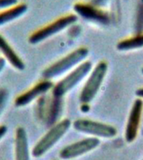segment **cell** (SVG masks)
I'll return each mask as SVG.
<instances>
[{
    "label": "cell",
    "mask_w": 143,
    "mask_h": 160,
    "mask_svg": "<svg viewBox=\"0 0 143 160\" xmlns=\"http://www.w3.org/2000/svg\"><path fill=\"white\" fill-rule=\"evenodd\" d=\"M141 1H142V2H143V0H141Z\"/></svg>",
    "instance_id": "obj_21"
},
{
    "label": "cell",
    "mask_w": 143,
    "mask_h": 160,
    "mask_svg": "<svg viewBox=\"0 0 143 160\" xmlns=\"http://www.w3.org/2000/svg\"><path fill=\"white\" fill-rule=\"evenodd\" d=\"M53 87H54V82L51 80L45 79V78L41 80L34 85H33L29 89L18 95L14 100L15 106L21 108L30 104L34 100L51 91Z\"/></svg>",
    "instance_id": "obj_8"
},
{
    "label": "cell",
    "mask_w": 143,
    "mask_h": 160,
    "mask_svg": "<svg viewBox=\"0 0 143 160\" xmlns=\"http://www.w3.org/2000/svg\"><path fill=\"white\" fill-rule=\"evenodd\" d=\"M73 128L76 131L94 138H111L116 136L117 130L114 126L88 118H79L73 122Z\"/></svg>",
    "instance_id": "obj_6"
},
{
    "label": "cell",
    "mask_w": 143,
    "mask_h": 160,
    "mask_svg": "<svg viewBox=\"0 0 143 160\" xmlns=\"http://www.w3.org/2000/svg\"><path fill=\"white\" fill-rule=\"evenodd\" d=\"M0 52H2L3 58L15 69L22 71L25 68V64L13 48L9 44L7 39L0 34Z\"/></svg>",
    "instance_id": "obj_11"
},
{
    "label": "cell",
    "mask_w": 143,
    "mask_h": 160,
    "mask_svg": "<svg viewBox=\"0 0 143 160\" xmlns=\"http://www.w3.org/2000/svg\"><path fill=\"white\" fill-rule=\"evenodd\" d=\"M107 70V62L102 60L98 62L90 71V75L80 92V101L81 103L88 104L92 102L104 82Z\"/></svg>",
    "instance_id": "obj_5"
},
{
    "label": "cell",
    "mask_w": 143,
    "mask_h": 160,
    "mask_svg": "<svg viewBox=\"0 0 143 160\" xmlns=\"http://www.w3.org/2000/svg\"><path fill=\"white\" fill-rule=\"evenodd\" d=\"M143 101L140 98L135 100L128 117L125 127V138L127 142H132L136 138L140 128V120L142 116Z\"/></svg>",
    "instance_id": "obj_9"
},
{
    "label": "cell",
    "mask_w": 143,
    "mask_h": 160,
    "mask_svg": "<svg viewBox=\"0 0 143 160\" xmlns=\"http://www.w3.org/2000/svg\"><path fill=\"white\" fill-rule=\"evenodd\" d=\"M15 160H30L29 145L24 128L18 127L15 131Z\"/></svg>",
    "instance_id": "obj_10"
},
{
    "label": "cell",
    "mask_w": 143,
    "mask_h": 160,
    "mask_svg": "<svg viewBox=\"0 0 143 160\" xmlns=\"http://www.w3.org/2000/svg\"><path fill=\"white\" fill-rule=\"evenodd\" d=\"M92 70V62L84 61L74 69L69 72L62 79L54 84L52 88L53 96L62 98L65 95L75 88Z\"/></svg>",
    "instance_id": "obj_2"
},
{
    "label": "cell",
    "mask_w": 143,
    "mask_h": 160,
    "mask_svg": "<svg viewBox=\"0 0 143 160\" xmlns=\"http://www.w3.org/2000/svg\"><path fill=\"white\" fill-rule=\"evenodd\" d=\"M71 124L72 123L70 119L65 118L52 126L33 148V156L34 158H40L45 155L65 136L71 127Z\"/></svg>",
    "instance_id": "obj_4"
},
{
    "label": "cell",
    "mask_w": 143,
    "mask_h": 160,
    "mask_svg": "<svg viewBox=\"0 0 143 160\" xmlns=\"http://www.w3.org/2000/svg\"><path fill=\"white\" fill-rule=\"evenodd\" d=\"M100 141L98 138L90 137L79 140L65 146L60 150V158L64 160L73 159L92 151L100 145Z\"/></svg>",
    "instance_id": "obj_7"
},
{
    "label": "cell",
    "mask_w": 143,
    "mask_h": 160,
    "mask_svg": "<svg viewBox=\"0 0 143 160\" xmlns=\"http://www.w3.org/2000/svg\"><path fill=\"white\" fill-rule=\"evenodd\" d=\"M28 11V5L24 2H18L12 7L0 11V27L19 18Z\"/></svg>",
    "instance_id": "obj_13"
},
{
    "label": "cell",
    "mask_w": 143,
    "mask_h": 160,
    "mask_svg": "<svg viewBox=\"0 0 143 160\" xmlns=\"http://www.w3.org/2000/svg\"><path fill=\"white\" fill-rule=\"evenodd\" d=\"M8 99V92L4 88H0V114L4 109L5 105Z\"/></svg>",
    "instance_id": "obj_15"
},
{
    "label": "cell",
    "mask_w": 143,
    "mask_h": 160,
    "mask_svg": "<svg viewBox=\"0 0 143 160\" xmlns=\"http://www.w3.org/2000/svg\"><path fill=\"white\" fill-rule=\"evenodd\" d=\"M116 48L120 51H130L141 48H143V33L120 40L116 45Z\"/></svg>",
    "instance_id": "obj_14"
},
{
    "label": "cell",
    "mask_w": 143,
    "mask_h": 160,
    "mask_svg": "<svg viewBox=\"0 0 143 160\" xmlns=\"http://www.w3.org/2000/svg\"><path fill=\"white\" fill-rule=\"evenodd\" d=\"M77 15L75 13H68L59 17L56 19L53 20L52 22H49L48 24L44 25L34 31L29 37V42L34 45L44 42L70 27L77 22Z\"/></svg>",
    "instance_id": "obj_3"
},
{
    "label": "cell",
    "mask_w": 143,
    "mask_h": 160,
    "mask_svg": "<svg viewBox=\"0 0 143 160\" xmlns=\"http://www.w3.org/2000/svg\"><path fill=\"white\" fill-rule=\"evenodd\" d=\"M7 132H8V128L6 125L4 124L0 125V140L4 137L5 134L7 133Z\"/></svg>",
    "instance_id": "obj_17"
},
{
    "label": "cell",
    "mask_w": 143,
    "mask_h": 160,
    "mask_svg": "<svg viewBox=\"0 0 143 160\" xmlns=\"http://www.w3.org/2000/svg\"><path fill=\"white\" fill-rule=\"evenodd\" d=\"M135 94L140 99H143V88H140L139 89H137L135 91Z\"/></svg>",
    "instance_id": "obj_19"
},
{
    "label": "cell",
    "mask_w": 143,
    "mask_h": 160,
    "mask_svg": "<svg viewBox=\"0 0 143 160\" xmlns=\"http://www.w3.org/2000/svg\"><path fill=\"white\" fill-rule=\"evenodd\" d=\"M141 72H142V73H143V68H142V69H141Z\"/></svg>",
    "instance_id": "obj_20"
},
{
    "label": "cell",
    "mask_w": 143,
    "mask_h": 160,
    "mask_svg": "<svg viewBox=\"0 0 143 160\" xmlns=\"http://www.w3.org/2000/svg\"><path fill=\"white\" fill-rule=\"evenodd\" d=\"M75 11L81 17L88 20L96 22H105L107 20L106 15L100 10L96 6L85 2H76L75 4Z\"/></svg>",
    "instance_id": "obj_12"
},
{
    "label": "cell",
    "mask_w": 143,
    "mask_h": 160,
    "mask_svg": "<svg viewBox=\"0 0 143 160\" xmlns=\"http://www.w3.org/2000/svg\"><path fill=\"white\" fill-rule=\"evenodd\" d=\"M18 0H0V11L17 4Z\"/></svg>",
    "instance_id": "obj_16"
},
{
    "label": "cell",
    "mask_w": 143,
    "mask_h": 160,
    "mask_svg": "<svg viewBox=\"0 0 143 160\" xmlns=\"http://www.w3.org/2000/svg\"><path fill=\"white\" fill-rule=\"evenodd\" d=\"M5 65H6V60L3 58H0V73L2 72V71L4 68Z\"/></svg>",
    "instance_id": "obj_18"
},
{
    "label": "cell",
    "mask_w": 143,
    "mask_h": 160,
    "mask_svg": "<svg viewBox=\"0 0 143 160\" xmlns=\"http://www.w3.org/2000/svg\"><path fill=\"white\" fill-rule=\"evenodd\" d=\"M89 55L87 48L80 47L48 66L42 72L45 79H53L70 72L85 61Z\"/></svg>",
    "instance_id": "obj_1"
},
{
    "label": "cell",
    "mask_w": 143,
    "mask_h": 160,
    "mask_svg": "<svg viewBox=\"0 0 143 160\" xmlns=\"http://www.w3.org/2000/svg\"><path fill=\"white\" fill-rule=\"evenodd\" d=\"M142 160H143V159H142Z\"/></svg>",
    "instance_id": "obj_22"
}]
</instances>
